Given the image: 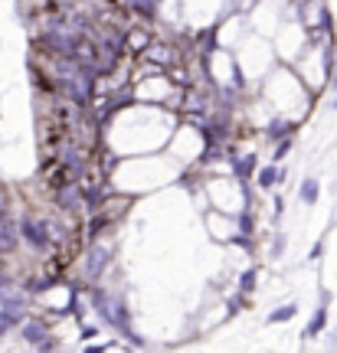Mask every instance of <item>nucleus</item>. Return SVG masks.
<instances>
[{"label": "nucleus", "mask_w": 337, "mask_h": 353, "mask_svg": "<svg viewBox=\"0 0 337 353\" xmlns=\"http://www.w3.org/2000/svg\"><path fill=\"white\" fill-rule=\"evenodd\" d=\"M66 164L73 167V170H79V167H82V157H79L75 151H66Z\"/></svg>", "instance_id": "11"}, {"label": "nucleus", "mask_w": 337, "mask_h": 353, "mask_svg": "<svg viewBox=\"0 0 337 353\" xmlns=\"http://www.w3.org/2000/svg\"><path fill=\"white\" fill-rule=\"evenodd\" d=\"M298 196H301V203H318V196H321V183L314 180V176H308L305 183H301V190H298Z\"/></svg>", "instance_id": "4"}, {"label": "nucleus", "mask_w": 337, "mask_h": 353, "mask_svg": "<svg viewBox=\"0 0 337 353\" xmlns=\"http://www.w3.org/2000/svg\"><path fill=\"white\" fill-rule=\"evenodd\" d=\"M291 131H295V125H288V121H272V125L265 128V134L272 141H285Z\"/></svg>", "instance_id": "7"}, {"label": "nucleus", "mask_w": 337, "mask_h": 353, "mask_svg": "<svg viewBox=\"0 0 337 353\" xmlns=\"http://www.w3.org/2000/svg\"><path fill=\"white\" fill-rule=\"evenodd\" d=\"M13 245H17V232H13V226L3 219V223H0V252H10Z\"/></svg>", "instance_id": "6"}, {"label": "nucleus", "mask_w": 337, "mask_h": 353, "mask_svg": "<svg viewBox=\"0 0 337 353\" xmlns=\"http://www.w3.org/2000/svg\"><path fill=\"white\" fill-rule=\"evenodd\" d=\"M20 232H23V239L33 245V249H46L50 245V236H46V229L39 226V223H33L30 216H26L23 223H20Z\"/></svg>", "instance_id": "1"}, {"label": "nucleus", "mask_w": 337, "mask_h": 353, "mask_svg": "<svg viewBox=\"0 0 337 353\" xmlns=\"http://www.w3.org/2000/svg\"><path fill=\"white\" fill-rule=\"evenodd\" d=\"M334 108H337V95H334Z\"/></svg>", "instance_id": "15"}, {"label": "nucleus", "mask_w": 337, "mask_h": 353, "mask_svg": "<svg viewBox=\"0 0 337 353\" xmlns=\"http://www.w3.org/2000/svg\"><path fill=\"white\" fill-rule=\"evenodd\" d=\"M278 180H282V174H278L275 167H262V170H259V187L269 190V187H275Z\"/></svg>", "instance_id": "8"}, {"label": "nucleus", "mask_w": 337, "mask_h": 353, "mask_svg": "<svg viewBox=\"0 0 337 353\" xmlns=\"http://www.w3.org/2000/svg\"><path fill=\"white\" fill-rule=\"evenodd\" d=\"M43 337H46V327H43L39 321H26V324H23V341L33 343V347H39V343H43Z\"/></svg>", "instance_id": "3"}, {"label": "nucleus", "mask_w": 337, "mask_h": 353, "mask_svg": "<svg viewBox=\"0 0 337 353\" xmlns=\"http://www.w3.org/2000/svg\"><path fill=\"white\" fill-rule=\"evenodd\" d=\"M239 288H242V291L256 288V272H252V268H249V272H242V285H239Z\"/></svg>", "instance_id": "10"}, {"label": "nucleus", "mask_w": 337, "mask_h": 353, "mask_svg": "<svg viewBox=\"0 0 337 353\" xmlns=\"http://www.w3.org/2000/svg\"><path fill=\"white\" fill-rule=\"evenodd\" d=\"M105 259H108V252H105V249H95V252H92V262H88V272L95 275L102 265H105Z\"/></svg>", "instance_id": "9"}, {"label": "nucleus", "mask_w": 337, "mask_h": 353, "mask_svg": "<svg viewBox=\"0 0 337 353\" xmlns=\"http://www.w3.org/2000/svg\"><path fill=\"white\" fill-rule=\"evenodd\" d=\"M7 285H10V281H7V275H0V288H7Z\"/></svg>", "instance_id": "14"}, {"label": "nucleus", "mask_w": 337, "mask_h": 353, "mask_svg": "<svg viewBox=\"0 0 337 353\" xmlns=\"http://www.w3.org/2000/svg\"><path fill=\"white\" fill-rule=\"evenodd\" d=\"M325 327H327V307L321 304V307L314 311V317L308 321V327H305V334H301V337H305V341H311V337H318Z\"/></svg>", "instance_id": "2"}, {"label": "nucleus", "mask_w": 337, "mask_h": 353, "mask_svg": "<svg viewBox=\"0 0 337 353\" xmlns=\"http://www.w3.org/2000/svg\"><path fill=\"white\" fill-rule=\"evenodd\" d=\"M239 226H242V232H249V229H252V219H249L246 213H242V219H239Z\"/></svg>", "instance_id": "13"}, {"label": "nucleus", "mask_w": 337, "mask_h": 353, "mask_svg": "<svg viewBox=\"0 0 337 353\" xmlns=\"http://www.w3.org/2000/svg\"><path fill=\"white\" fill-rule=\"evenodd\" d=\"M295 314H298V304H282V307H275L272 314H269V324H285Z\"/></svg>", "instance_id": "5"}, {"label": "nucleus", "mask_w": 337, "mask_h": 353, "mask_svg": "<svg viewBox=\"0 0 337 353\" xmlns=\"http://www.w3.org/2000/svg\"><path fill=\"white\" fill-rule=\"evenodd\" d=\"M321 255H325V242H314V249H311V259H314V262H318Z\"/></svg>", "instance_id": "12"}, {"label": "nucleus", "mask_w": 337, "mask_h": 353, "mask_svg": "<svg viewBox=\"0 0 337 353\" xmlns=\"http://www.w3.org/2000/svg\"><path fill=\"white\" fill-rule=\"evenodd\" d=\"M0 216H3V210H0Z\"/></svg>", "instance_id": "16"}]
</instances>
